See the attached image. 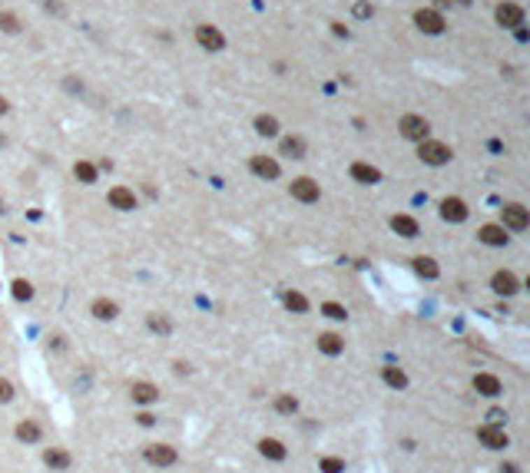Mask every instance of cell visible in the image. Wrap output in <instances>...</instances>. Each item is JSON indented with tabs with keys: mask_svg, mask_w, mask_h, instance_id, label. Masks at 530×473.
<instances>
[{
	"mask_svg": "<svg viewBox=\"0 0 530 473\" xmlns=\"http://www.w3.org/2000/svg\"><path fill=\"white\" fill-rule=\"evenodd\" d=\"M249 169H252L259 179H265V182H272V179H278V162L272 159V156H262V152H255L252 159H249Z\"/></svg>",
	"mask_w": 530,
	"mask_h": 473,
	"instance_id": "obj_9",
	"label": "cell"
},
{
	"mask_svg": "<svg viewBox=\"0 0 530 473\" xmlns=\"http://www.w3.org/2000/svg\"><path fill=\"white\" fill-rule=\"evenodd\" d=\"M494 17H497V24L507 27V30H514V27L524 24V10H520L517 3H501V7L494 10Z\"/></svg>",
	"mask_w": 530,
	"mask_h": 473,
	"instance_id": "obj_13",
	"label": "cell"
},
{
	"mask_svg": "<svg viewBox=\"0 0 530 473\" xmlns=\"http://www.w3.org/2000/svg\"><path fill=\"white\" fill-rule=\"evenodd\" d=\"M43 463L53 467V470H66V467H70V453H66L64 447H50L43 453Z\"/></svg>",
	"mask_w": 530,
	"mask_h": 473,
	"instance_id": "obj_26",
	"label": "cell"
},
{
	"mask_svg": "<svg viewBox=\"0 0 530 473\" xmlns=\"http://www.w3.org/2000/svg\"><path fill=\"white\" fill-rule=\"evenodd\" d=\"M13 298H17V301H30V298H34V285H30L27 278H17V282H13Z\"/></svg>",
	"mask_w": 530,
	"mask_h": 473,
	"instance_id": "obj_32",
	"label": "cell"
},
{
	"mask_svg": "<svg viewBox=\"0 0 530 473\" xmlns=\"http://www.w3.org/2000/svg\"><path fill=\"white\" fill-rule=\"evenodd\" d=\"M89 312H93L96 321H113L116 314H120V308H116V301H110V298H96L89 305Z\"/></svg>",
	"mask_w": 530,
	"mask_h": 473,
	"instance_id": "obj_21",
	"label": "cell"
},
{
	"mask_svg": "<svg viewBox=\"0 0 530 473\" xmlns=\"http://www.w3.org/2000/svg\"><path fill=\"white\" fill-rule=\"evenodd\" d=\"M110 205L120 212H133L136 209V196H133V189L127 186H113L110 189Z\"/></svg>",
	"mask_w": 530,
	"mask_h": 473,
	"instance_id": "obj_16",
	"label": "cell"
},
{
	"mask_svg": "<svg viewBox=\"0 0 530 473\" xmlns=\"http://www.w3.org/2000/svg\"><path fill=\"white\" fill-rule=\"evenodd\" d=\"M322 314L331 318V321H345V318H348L345 305H338V301H325V305H322Z\"/></svg>",
	"mask_w": 530,
	"mask_h": 473,
	"instance_id": "obj_30",
	"label": "cell"
},
{
	"mask_svg": "<svg viewBox=\"0 0 530 473\" xmlns=\"http://www.w3.org/2000/svg\"><path fill=\"white\" fill-rule=\"evenodd\" d=\"M40 437H43V430H40L37 421H20L17 423V440H20V444H37Z\"/></svg>",
	"mask_w": 530,
	"mask_h": 473,
	"instance_id": "obj_23",
	"label": "cell"
},
{
	"mask_svg": "<svg viewBox=\"0 0 530 473\" xmlns=\"http://www.w3.org/2000/svg\"><path fill=\"white\" fill-rule=\"evenodd\" d=\"M255 133L259 136H278V119L275 116H255Z\"/></svg>",
	"mask_w": 530,
	"mask_h": 473,
	"instance_id": "obj_29",
	"label": "cell"
},
{
	"mask_svg": "<svg viewBox=\"0 0 530 473\" xmlns=\"http://www.w3.org/2000/svg\"><path fill=\"white\" fill-rule=\"evenodd\" d=\"M478 238L484 242V245H494V249H501V245H507V242H510V235H507L504 225H480Z\"/></svg>",
	"mask_w": 530,
	"mask_h": 473,
	"instance_id": "obj_14",
	"label": "cell"
},
{
	"mask_svg": "<svg viewBox=\"0 0 530 473\" xmlns=\"http://www.w3.org/2000/svg\"><path fill=\"white\" fill-rule=\"evenodd\" d=\"M278 150H282V156H289V159H305V139L302 136H285Z\"/></svg>",
	"mask_w": 530,
	"mask_h": 473,
	"instance_id": "obj_24",
	"label": "cell"
},
{
	"mask_svg": "<svg viewBox=\"0 0 530 473\" xmlns=\"http://www.w3.org/2000/svg\"><path fill=\"white\" fill-rule=\"evenodd\" d=\"M415 24H417V30H424V34H441V30H444V17L438 10H417L415 13Z\"/></svg>",
	"mask_w": 530,
	"mask_h": 473,
	"instance_id": "obj_15",
	"label": "cell"
},
{
	"mask_svg": "<svg viewBox=\"0 0 530 473\" xmlns=\"http://www.w3.org/2000/svg\"><path fill=\"white\" fill-rule=\"evenodd\" d=\"M318 351L329 354V358H338L341 351H345V337L335 335V331H325V335H318Z\"/></svg>",
	"mask_w": 530,
	"mask_h": 473,
	"instance_id": "obj_17",
	"label": "cell"
},
{
	"mask_svg": "<svg viewBox=\"0 0 530 473\" xmlns=\"http://www.w3.org/2000/svg\"><path fill=\"white\" fill-rule=\"evenodd\" d=\"M352 179L361 182V186H375V182H381V173L375 166H368V162H352Z\"/></svg>",
	"mask_w": 530,
	"mask_h": 473,
	"instance_id": "obj_18",
	"label": "cell"
},
{
	"mask_svg": "<svg viewBox=\"0 0 530 473\" xmlns=\"http://www.w3.org/2000/svg\"><path fill=\"white\" fill-rule=\"evenodd\" d=\"M146 324H150V331H159V335H169V331H173L169 318H163V314H150V318H146Z\"/></svg>",
	"mask_w": 530,
	"mask_h": 473,
	"instance_id": "obj_33",
	"label": "cell"
},
{
	"mask_svg": "<svg viewBox=\"0 0 530 473\" xmlns=\"http://www.w3.org/2000/svg\"><path fill=\"white\" fill-rule=\"evenodd\" d=\"M0 30H3V34H17V30H20L17 17H13V13H0Z\"/></svg>",
	"mask_w": 530,
	"mask_h": 473,
	"instance_id": "obj_35",
	"label": "cell"
},
{
	"mask_svg": "<svg viewBox=\"0 0 530 473\" xmlns=\"http://www.w3.org/2000/svg\"><path fill=\"white\" fill-rule=\"evenodd\" d=\"M415 272L421 275V278H438V275H441V268H438V262H434L431 255H417V259H415Z\"/></svg>",
	"mask_w": 530,
	"mask_h": 473,
	"instance_id": "obj_27",
	"label": "cell"
},
{
	"mask_svg": "<svg viewBox=\"0 0 530 473\" xmlns=\"http://www.w3.org/2000/svg\"><path fill=\"white\" fill-rule=\"evenodd\" d=\"M259 453H262V457H268V460H285V457H289L285 444H282V440H275V437H262V440H259Z\"/></svg>",
	"mask_w": 530,
	"mask_h": 473,
	"instance_id": "obj_20",
	"label": "cell"
},
{
	"mask_svg": "<svg viewBox=\"0 0 530 473\" xmlns=\"http://www.w3.org/2000/svg\"><path fill=\"white\" fill-rule=\"evenodd\" d=\"M491 288L497 291V295L510 298V295H517V291H520V282H517V275H514V272H494Z\"/></svg>",
	"mask_w": 530,
	"mask_h": 473,
	"instance_id": "obj_11",
	"label": "cell"
},
{
	"mask_svg": "<svg viewBox=\"0 0 530 473\" xmlns=\"http://www.w3.org/2000/svg\"><path fill=\"white\" fill-rule=\"evenodd\" d=\"M3 112H7V100H3V96H0V116H3Z\"/></svg>",
	"mask_w": 530,
	"mask_h": 473,
	"instance_id": "obj_40",
	"label": "cell"
},
{
	"mask_svg": "<svg viewBox=\"0 0 530 473\" xmlns=\"http://www.w3.org/2000/svg\"><path fill=\"white\" fill-rule=\"evenodd\" d=\"M129 398H133V404H156L159 400V387L150 384V381H133L129 384Z\"/></svg>",
	"mask_w": 530,
	"mask_h": 473,
	"instance_id": "obj_10",
	"label": "cell"
},
{
	"mask_svg": "<svg viewBox=\"0 0 530 473\" xmlns=\"http://www.w3.org/2000/svg\"><path fill=\"white\" fill-rule=\"evenodd\" d=\"M501 473H520L517 463H501Z\"/></svg>",
	"mask_w": 530,
	"mask_h": 473,
	"instance_id": "obj_39",
	"label": "cell"
},
{
	"mask_svg": "<svg viewBox=\"0 0 530 473\" xmlns=\"http://www.w3.org/2000/svg\"><path fill=\"white\" fill-rule=\"evenodd\" d=\"M392 228L401 238H417L421 235V225H417V219H411V215H392Z\"/></svg>",
	"mask_w": 530,
	"mask_h": 473,
	"instance_id": "obj_19",
	"label": "cell"
},
{
	"mask_svg": "<svg viewBox=\"0 0 530 473\" xmlns=\"http://www.w3.org/2000/svg\"><path fill=\"white\" fill-rule=\"evenodd\" d=\"M136 421L143 423V427H152V423H156V417H152V414H146V411H143V414H139V417H136Z\"/></svg>",
	"mask_w": 530,
	"mask_h": 473,
	"instance_id": "obj_38",
	"label": "cell"
},
{
	"mask_svg": "<svg viewBox=\"0 0 530 473\" xmlns=\"http://www.w3.org/2000/svg\"><path fill=\"white\" fill-rule=\"evenodd\" d=\"M474 391H478L480 398H501V394H504V384H501L497 374L480 371V374H474Z\"/></svg>",
	"mask_w": 530,
	"mask_h": 473,
	"instance_id": "obj_8",
	"label": "cell"
},
{
	"mask_svg": "<svg viewBox=\"0 0 530 473\" xmlns=\"http://www.w3.org/2000/svg\"><path fill=\"white\" fill-rule=\"evenodd\" d=\"M504 421H507L504 411H497V407H494V411H487V423H494V427H504Z\"/></svg>",
	"mask_w": 530,
	"mask_h": 473,
	"instance_id": "obj_37",
	"label": "cell"
},
{
	"mask_svg": "<svg viewBox=\"0 0 530 473\" xmlns=\"http://www.w3.org/2000/svg\"><path fill=\"white\" fill-rule=\"evenodd\" d=\"M434 3H438V7H444V3H451V0H434Z\"/></svg>",
	"mask_w": 530,
	"mask_h": 473,
	"instance_id": "obj_41",
	"label": "cell"
},
{
	"mask_svg": "<svg viewBox=\"0 0 530 473\" xmlns=\"http://www.w3.org/2000/svg\"><path fill=\"white\" fill-rule=\"evenodd\" d=\"M478 440L484 444L487 450H504L507 444H510V437H507L504 427H494V423H484L478 430Z\"/></svg>",
	"mask_w": 530,
	"mask_h": 473,
	"instance_id": "obj_6",
	"label": "cell"
},
{
	"mask_svg": "<svg viewBox=\"0 0 530 473\" xmlns=\"http://www.w3.org/2000/svg\"><path fill=\"white\" fill-rule=\"evenodd\" d=\"M73 175L83 182V186H93V182H96V166H93V162H87V159H80L73 166Z\"/></svg>",
	"mask_w": 530,
	"mask_h": 473,
	"instance_id": "obj_28",
	"label": "cell"
},
{
	"mask_svg": "<svg viewBox=\"0 0 530 473\" xmlns=\"http://www.w3.org/2000/svg\"><path fill=\"white\" fill-rule=\"evenodd\" d=\"M275 411L278 414H295V411H299V398H292V394H278V398H275Z\"/></svg>",
	"mask_w": 530,
	"mask_h": 473,
	"instance_id": "obj_31",
	"label": "cell"
},
{
	"mask_svg": "<svg viewBox=\"0 0 530 473\" xmlns=\"http://www.w3.org/2000/svg\"><path fill=\"white\" fill-rule=\"evenodd\" d=\"M441 219H444V222H464V219H467L464 199H457V196H447V199H441Z\"/></svg>",
	"mask_w": 530,
	"mask_h": 473,
	"instance_id": "obj_12",
	"label": "cell"
},
{
	"mask_svg": "<svg viewBox=\"0 0 530 473\" xmlns=\"http://www.w3.org/2000/svg\"><path fill=\"white\" fill-rule=\"evenodd\" d=\"M381 377H385V384L394 387V391H404V387H408V374H404L398 364H385V368H381Z\"/></svg>",
	"mask_w": 530,
	"mask_h": 473,
	"instance_id": "obj_22",
	"label": "cell"
},
{
	"mask_svg": "<svg viewBox=\"0 0 530 473\" xmlns=\"http://www.w3.org/2000/svg\"><path fill=\"white\" fill-rule=\"evenodd\" d=\"M143 457H146L152 467H173L179 453H176V447H169V444H146Z\"/></svg>",
	"mask_w": 530,
	"mask_h": 473,
	"instance_id": "obj_5",
	"label": "cell"
},
{
	"mask_svg": "<svg viewBox=\"0 0 530 473\" xmlns=\"http://www.w3.org/2000/svg\"><path fill=\"white\" fill-rule=\"evenodd\" d=\"M196 43H199L202 50H222V47H226V37H222V34H219V30H215L213 24H199L196 27Z\"/></svg>",
	"mask_w": 530,
	"mask_h": 473,
	"instance_id": "obj_7",
	"label": "cell"
},
{
	"mask_svg": "<svg viewBox=\"0 0 530 473\" xmlns=\"http://www.w3.org/2000/svg\"><path fill=\"white\" fill-rule=\"evenodd\" d=\"M282 301H285V308H289V312H295V314L308 312V298H305L302 291H295V288H289V291L282 295Z\"/></svg>",
	"mask_w": 530,
	"mask_h": 473,
	"instance_id": "obj_25",
	"label": "cell"
},
{
	"mask_svg": "<svg viewBox=\"0 0 530 473\" xmlns=\"http://www.w3.org/2000/svg\"><path fill=\"white\" fill-rule=\"evenodd\" d=\"M398 129H401L404 139H411V143H424L431 133V126L424 116H415V112H408V116H401V123H398Z\"/></svg>",
	"mask_w": 530,
	"mask_h": 473,
	"instance_id": "obj_2",
	"label": "cell"
},
{
	"mask_svg": "<svg viewBox=\"0 0 530 473\" xmlns=\"http://www.w3.org/2000/svg\"><path fill=\"white\" fill-rule=\"evenodd\" d=\"M289 192H292V199H299V202H305V205H312V202H318V196H322V189H318V182L315 179H308V175H299L295 182L289 186Z\"/></svg>",
	"mask_w": 530,
	"mask_h": 473,
	"instance_id": "obj_4",
	"label": "cell"
},
{
	"mask_svg": "<svg viewBox=\"0 0 530 473\" xmlns=\"http://www.w3.org/2000/svg\"><path fill=\"white\" fill-rule=\"evenodd\" d=\"M451 146H444V143H434V139H424V143H417V159L424 162V166H444V162H451Z\"/></svg>",
	"mask_w": 530,
	"mask_h": 473,
	"instance_id": "obj_1",
	"label": "cell"
},
{
	"mask_svg": "<svg viewBox=\"0 0 530 473\" xmlns=\"http://www.w3.org/2000/svg\"><path fill=\"white\" fill-rule=\"evenodd\" d=\"M322 473H345V460L341 457H322Z\"/></svg>",
	"mask_w": 530,
	"mask_h": 473,
	"instance_id": "obj_34",
	"label": "cell"
},
{
	"mask_svg": "<svg viewBox=\"0 0 530 473\" xmlns=\"http://www.w3.org/2000/svg\"><path fill=\"white\" fill-rule=\"evenodd\" d=\"M501 219H504V228H510V232H524L530 225V212L520 205V202H507L504 209H501Z\"/></svg>",
	"mask_w": 530,
	"mask_h": 473,
	"instance_id": "obj_3",
	"label": "cell"
},
{
	"mask_svg": "<svg viewBox=\"0 0 530 473\" xmlns=\"http://www.w3.org/2000/svg\"><path fill=\"white\" fill-rule=\"evenodd\" d=\"M13 400V384L7 377H0V404H10Z\"/></svg>",
	"mask_w": 530,
	"mask_h": 473,
	"instance_id": "obj_36",
	"label": "cell"
}]
</instances>
